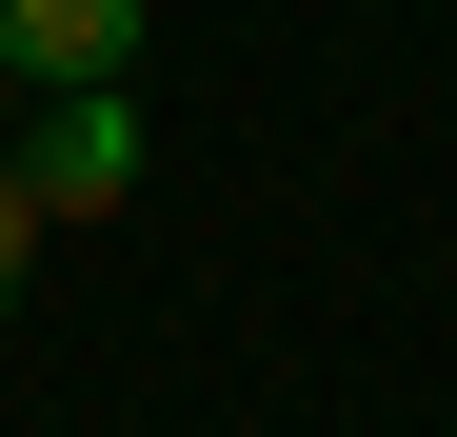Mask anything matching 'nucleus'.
<instances>
[{
    "instance_id": "2",
    "label": "nucleus",
    "mask_w": 457,
    "mask_h": 437,
    "mask_svg": "<svg viewBox=\"0 0 457 437\" xmlns=\"http://www.w3.org/2000/svg\"><path fill=\"white\" fill-rule=\"evenodd\" d=\"M0 60H21L40 100H80V80L139 60V0H0Z\"/></svg>"
},
{
    "instance_id": "3",
    "label": "nucleus",
    "mask_w": 457,
    "mask_h": 437,
    "mask_svg": "<svg viewBox=\"0 0 457 437\" xmlns=\"http://www.w3.org/2000/svg\"><path fill=\"white\" fill-rule=\"evenodd\" d=\"M21 259H40V199H21V160H0V318H21Z\"/></svg>"
},
{
    "instance_id": "1",
    "label": "nucleus",
    "mask_w": 457,
    "mask_h": 437,
    "mask_svg": "<svg viewBox=\"0 0 457 437\" xmlns=\"http://www.w3.org/2000/svg\"><path fill=\"white\" fill-rule=\"evenodd\" d=\"M21 199H40V218H120V199H139V100H120V80L40 100V139H21Z\"/></svg>"
}]
</instances>
